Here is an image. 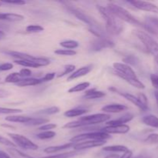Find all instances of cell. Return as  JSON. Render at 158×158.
<instances>
[{
    "label": "cell",
    "mask_w": 158,
    "mask_h": 158,
    "mask_svg": "<svg viewBox=\"0 0 158 158\" xmlns=\"http://www.w3.org/2000/svg\"><path fill=\"white\" fill-rule=\"evenodd\" d=\"M63 3L65 5V7L73 15H74L78 19L81 20L82 22H83V23H86V24H87L89 26V32H92L97 38H104L103 35H105V33L103 30V28H102V26L94 18L88 15L84 11L79 9V8L73 6L71 3L66 2H63Z\"/></svg>",
    "instance_id": "1"
},
{
    "label": "cell",
    "mask_w": 158,
    "mask_h": 158,
    "mask_svg": "<svg viewBox=\"0 0 158 158\" xmlns=\"http://www.w3.org/2000/svg\"><path fill=\"white\" fill-rule=\"evenodd\" d=\"M113 66L116 75L124 80L134 87L140 89H144L145 85L139 80L134 69L129 65L123 63H114Z\"/></svg>",
    "instance_id": "2"
},
{
    "label": "cell",
    "mask_w": 158,
    "mask_h": 158,
    "mask_svg": "<svg viewBox=\"0 0 158 158\" xmlns=\"http://www.w3.org/2000/svg\"><path fill=\"white\" fill-rule=\"evenodd\" d=\"M97 9L101 16L106 21V32L113 35H117L121 33L123 29L121 20L119 19L114 14H113L107 7L97 6Z\"/></svg>",
    "instance_id": "3"
},
{
    "label": "cell",
    "mask_w": 158,
    "mask_h": 158,
    "mask_svg": "<svg viewBox=\"0 0 158 158\" xmlns=\"http://www.w3.org/2000/svg\"><path fill=\"white\" fill-rule=\"evenodd\" d=\"M110 120V115L106 114H97L93 115L86 116L80 118L75 121L69 122L63 126V128H79V127H87L93 125L98 124V123L108 122Z\"/></svg>",
    "instance_id": "4"
},
{
    "label": "cell",
    "mask_w": 158,
    "mask_h": 158,
    "mask_svg": "<svg viewBox=\"0 0 158 158\" xmlns=\"http://www.w3.org/2000/svg\"><path fill=\"white\" fill-rule=\"evenodd\" d=\"M107 8L119 19L130 23V24L134 25V26H140V27H143V23L139 21L136 17H134L129 11L125 9L124 8L121 7V6H118V5L114 4V3H109L107 5Z\"/></svg>",
    "instance_id": "5"
},
{
    "label": "cell",
    "mask_w": 158,
    "mask_h": 158,
    "mask_svg": "<svg viewBox=\"0 0 158 158\" xmlns=\"http://www.w3.org/2000/svg\"><path fill=\"white\" fill-rule=\"evenodd\" d=\"M110 135L107 133L104 132L103 131H95V132L85 133V134H80V135L75 136L70 139V141L73 143H80V142L86 141V140H106V139H109Z\"/></svg>",
    "instance_id": "6"
},
{
    "label": "cell",
    "mask_w": 158,
    "mask_h": 158,
    "mask_svg": "<svg viewBox=\"0 0 158 158\" xmlns=\"http://www.w3.org/2000/svg\"><path fill=\"white\" fill-rule=\"evenodd\" d=\"M136 35L138 37L139 40L143 43L147 50L154 56V58L158 57V43L154 40L152 37L150 36L148 33L143 31L137 30Z\"/></svg>",
    "instance_id": "7"
},
{
    "label": "cell",
    "mask_w": 158,
    "mask_h": 158,
    "mask_svg": "<svg viewBox=\"0 0 158 158\" xmlns=\"http://www.w3.org/2000/svg\"><path fill=\"white\" fill-rule=\"evenodd\" d=\"M8 136H9L12 140L13 143L16 146L23 148L24 150H30V151H35L39 148L38 145L34 143L32 140L28 139L27 137H24L23 135L18 134H12V133H8Z\"/></svg>",
    "instance_id": "8"
},
{
    "label": "cell",
    "mask_w": 158,
    "mask_h": 158,
    "mask_svg": "<svg viewBox=\"0 0 158 158\" xmlns=\"http://www.w3.org/2000/svg\"><path fill=\"white\" fill-rule=\"evenodd\" d=\"M8 55L11 56L12 57L18 59L19 60H29V61H33L40 65V66H46L50 63V60L46 58H42V57H35L29 54L24 53V52H15V51H7L6 52Z\"/></svg>",
    "instance_id": "9"
},
{
    "label": "cell",
    "mask_w": 158,
    "mask_h": 158,
    "mask_svg": "<svg viewBox=\"0 0 158 158\" xmlns=\"http://www.w3.org/2000/svg\"><path fill=\"white\" fill-rule=\"evenodd\" d=\"M128 3L132 5L133 6L139 10L145 11V12H151L154 13H158V6L149 2L144 1H137V0H133L129 1Z\"/></svg>",
    "instance_id": "10"
},
{
    "label": "cell",
    "mask_w": 158,
    "mask_h": 158,
    "mask_svg": "<svg viewBox=\"0 0 158 158\" xmlns=\"http://www.w3.org/2000/svg\"><path fill=\"white\" fill-rule=\"evenodd\" d=\"M106 140H86V141L80 142L74 144V151H81L83 150L89 149V148L102 147L106 143Z\"/></svg>",
    "instance_id": "11"
},
{
    "label": "cell",
    "mask_w": 158,
    "mask_h": 158,
    "mask_svg": "<svg viewBox=\"0 0 158 158\" xmlns=\"http://www.w3.org/2000/svg\"><path fill=\"white\" fill-rule=\"evenodd\" d=\"M114 46V43L106 37L97 38L91 43V49L94 51H100L106 48H112Z\"/></svg>",
    "instance_id": "12"
},
{
    "label": "cell",
    "mask_w": 158,
    "mask_h": 158,
    "mask_svg": "<svg viewBox=\"0 0 158 158\" xmlns=\"http://www.w3.org/2000/svg\"><path fill=\"white\" fill-rule=\"evenodd\" d=\"M130 127L126 124L118 126H106L101 131L110 134H125L130 131Z\"/></svg>",
    "instance_id": "13"
},
{
    "label": "cell",
    "mask_w": 158,
    "mask_h": 158,
    "mask_svg": "<svg viewBox=\"0 0 158 158\" xmlns=\"http://www.w3.org/2000/svg\"><path fill=\"white\" fill-rule=\"evenodd\" d=\"M133 119H134V115H133L132 114H131V113H127V114H123L122 117H119V118L106 122V126H118V125H123L124 123L131 121Z\"/></svg>",
    "instance_id": "14"
},
{
    "label": "cell",
    "mask_w": 158,
    "mask_h": 158,
    "mask_svg": "<svg viewBox=\"0 0 158 158\" xmlns=\"http://www.w3.org/2000/svg\"><path fill=\"white\" fill-rule=\"evenodd\" d=\"M93 66L92 65H88V66H83V67L80 68L77 70L74 71L70 76L67 78V81H71V80H73L75 79L80 78V77H83V76H86L92 70Z\"/></svg>",
    "instance_id": "15"
},
{
    "label": "cell",
    "mask_w": 158,
    "mask_h": 158,
    "mask_svg": "<svg viewBox=\"0 0 158 158\" xmlns=\"http://www.w3.org/2000/svg\"><path fill=\"white\" fill-rule=\"evenodd\" d=\"M128 109L126 105L119 104V103H113L108 104L102 108V110L106 113H111V114H119L123 111L127 110Z\"/></svg>",
    "instance_id": "16"
},
{
    "label": "cell",
    "mask_w": 158,
    "mask_h": 158,
    "mask_svg": "<svg viewBox=\"0 0 158 158\" xmlns=\"http://www.w3.org/2000/svg\"><path fill=\"white\" fill-rule=\"evenodd\" d=\"M75 143H73V142H70V143H65V144L63 145H58V146H51L48 147L46 149L44 150V152L46 153V154H54V153L59 152V151H63V150L68 149V148H73Z\"/></svg>",
    "instance_id": "17"
},
{
    "label": "cell",
    "mask_w": 158,
    "mask_h": 158,
    "mask_svg": "<svg viewBox=\"0 0 158 158\" xmlns=\"http://www.w3.org/2000/svg\"><path fill=\"white\" fill-rule=\"evenodd\" d=\"M43 83L41 79H35V78H25L22 79L19 83H17L16 86L19 87H24V86H36V85L40 84Z\"/></svg>",
    "instance_id": "18"
},
{
    "label": "cell",
    "mask_w": 158,
    "mask_h": 158,
    "mask_svg": "<svg viewBox=\"0 0 158 158\" xmlns=\"http://www.w3.org/2000/svg\"><path fill=\"white\" fill-rule=\"evenodd\" d=\"M106 95V94L102 91L97 90V89L94 88V89H89V90L86 91L83 95V98L86 99V100H94V99H100Z\"/></svg>",
    "instance_id": "19"
},
{
    "label": "cell",
    "mask_w": 158,
    "mask_h": 158,
    "mask_svg": "<svg viewBox=\"0 0 158 158\" xmlns=\"http://www.w3.org/2000/svg\"><path fill=\"white\" fill-rule=\"evenodd\" d=\"M31 117H26V116L11 115L6 117V118H5V120H6V121L12 122V123H23V124H26V123L29 121Z\"/></svg>",
    "instance_id": "20"
},
{
    "label": "cell",
    "mask_w": 158,
    "mask_h": 158,
    "mask_svg": "<svg viewBox=\"0 0 158 158\" xmlns=\"http://www.w3.org/2000/svg\"><path fill=\"white\" fill-rule=\"evenodd\" d=\"M142 122L144 124L151 127L158 128V117L154 115H152V114H149V115H146L143 117Z\"/></svg>",
    "instance_id": "21"
},
{
    "label": "cell",
    "mask_w": 158,
    "mask_h": 158,
    "mask_svg": "<svg viewBox=\"0 0 158 158\" xmlns=\"http://www.w3.org/2000/svg\"><path fill=\"white\" fill-rule=\"evenodd\" d=\"M125 99H127V100H129L131 103H132L133 104L135 105L137 107H138L139 109L143 111H146V110L144 109V107L143 106V105L141 104V103L139 100L138 97H135V96L132 95L131 94H128V93H125V94H120Z\"/></svg>",
    "instance_id": "22"
},
{
    "label": "cell",
    "mask_w": 158,
    "mask_h": 158,
    "mask_svg": "<svg viewBox=\"0 0 158 158\" xmlns=\"http://www.w3.org/2000/svg\"><path fill=\"white\" fill-rule=\"evenodd\" d=\"M88 110L86 109H83V108H74V109L69 110L64 113V116L66 117H80V116L86 114Z\"/></svg>",
    "instance_id": "23"
},
{
    "label": "cell",
    "mask_w": 158,
    "mask_h": 158,
    "mask_svg": "<svg viewBox=\"0 0 158 158\" xmlns=\"http://www.w3.org/2000/svg\"><path fill=\"white\" fill-rule=\"evenodd\" d=\"M128 148L126 146H123V145H112V146H107L104 147L103 148V151H106V152H126L128 151Z\"/></svg>",
    "instance_id": "24"
},
{
    "label": "cell",
    "mask_w": 158,
    "mask_h": 158,
    "mask_svg": "<svg viewBox=\"0 0 158 158\" xmlns=\"http://www.w3.org/2000/svg\"><path fill=\"white\" fill-rule=\"evenodd\" d=\"M89 85H90V83H89V82H83V83H79V84L71 87L70 89L68 90V93L72 94V93L81 92V91H83L86 89H87V88L89 86Z\"/></svg>",
    "instance_id": "25"
},
{
    "label": "cell",
    "mask_w": 158,
    "mask_h": 158,
    "mask_svg": "<svg viewBox=\"0 0 158 158\" xmlns=\"http://www.w3.org/2000/svg\"><path fill=\"white\" fill-rule=\"evenodd\" d=\"M21 80V77H20L19 73H12L6 77L5 82L8 83H15L16 84Z\"/></svg>",
    "instance_id": "26"
},
{
    "label": "cell",
    "mask_w": 158,
    "mask_h": 158,
    "mask_svg": "<svg viewBox=\"0 0 158 158\" xmlns=\"http://www.w3.org/2000/svg\"><path fill=\"white\" fill-rule=\"evenodd\" d=\"M15 64H18L19 66H25V67H30V68H39L40 66L37 64L36 63L33 61H29V60H15L14 61Z\"/></svg>",
    "instance_id": "27"
},
{
    "label": "cell",
    "mask_w": 158,
    "mask_h": 158,
    "mask_svg": "<svg viewBox=\"0 0 158 158\" xmlns=\"http://www.w3.org/2000/svg\"><path fill=\"white\" fill-rule=\"evenodd\" d=\"M79 154V151H69L66 153H63V154H56V155H51L47 156V157H43L42 158H71L75 157L76 155Z\"/></svg>",
    "instance_id": "28"
},
{
    "label": "cell",
    "mask_w": 158,
    "mask_h": 158,
    "mask_svg": "<svg viewBox=\"0 0 158 158\" xmlns=\"http://www.w3.org/2000/svg\"><path fill=\"white\" fill-rule=\"evenodd\" d=\"M62 47L65 48L66 49H76L79 46V43L75 40H65L60 43Z\"/></svg>",
    "instance_id": "29"
},
{
    "label": "cell",
    "mask_w": 158,
    "mask_h": 158,
    "mask_svg": "<svg viewBox=\"0 0 158 158\" xmlns=\"http://www.w3.org/2000/svg\"><path fill=\"white\" fill-rule=\"evenodd\" d=\"M8 151L9 152V154L12 156L14 158H34L31 156L28 155V154H24V153L21 152L19 150L15 149V148H9L8 150Z\"/></svg>",
    "instance_id": "30"
},
{
    "label": "cell",
    "mask_w": 158,
    "mask_h": 158,
    "mask_svg": "<svg viewBox=\"0 0 158 158\" xmlns=\"http://www.w3.org/2000/svg\"><path fill=\"white\" fill-rule=\"evenodd\" d=\"M49 120L48 119L45 118H34V117H31L29 121L26 124L27 126H38V125H42L43 123H48Z\"/></svg>",
    "instance_id": "31"
},
{
    "label": "cell",
    "mask_w": 158,
    "mask_h": 158,
    "mask_svg": "<svg viewBox=\"0 0 158 158\" xmlns=\"http://www.w3.org/2000/svg\"><path fill=\"white\" fill-rule=\"evenodd\" d=\"M24 20V16L19 14L6 13V21L20 22Z\"/></svg>",
    "instance_id": "32"
},
{
    "label": "cell",
    "mask_w": 158,
    "mask_h": 158,
    "mask_svg": "<svg viewBox=\"0 0 158 158\" xmlns=\"http://www.w3.org/2000/svg\"><path fill=\"white\" fill-rule=\"evenodd\" d=\"M56 132L52 131H43L40 134H38L36 135V137H38L39 139L40 140H48V139H51L53 138V137H56Z\"/></svg>",
    "instance_id": "33"
},
{
    "label": "cell",
    "mask_w": 158,
    "mask_h": 158,
    "mask_svg": "<svg viewBox=\"0 0 158 158\" xmlns=\"http://www.w3.org/2000/svg\"><path fill=\"white\" fill-rule=\"evenodd\" d=\"M59 112H60V108L57 106H51L49 108H46L43 110L39 111L37 112V114H44V115H52V114H56Z\"/></svg>",
    "instance_id": "34"
},
{
    "label": "cell",
    "mask_w": 158,
    "mask_h": 158,
    "mask_svg": "<svg viewBox=\"0 0 158 158\" xmlns=\"http://www.w3.org/2000/svg\"><path fill=\"white\" fill-rule=\"evenodd\" d=\"M144 142L148 144H157L158 143V134H151L144 140Z\"/></svg>",
    "instance_id": "35"
},
{
    "label": "cell",
    "mask_w": 158,
    "mask_h": 158,
    "mask_svg": "<svg viewBox=\"0 0 158 158\" xmlns=\"http://www.w3.org/2000/svg\"><path fill=\"white\" fill-rule=\"evenodd\" d=\"M27 32H40L44 30V28L40 25H29L26 28Z\"/></svg>",
    "instance_id": "36"
},
{
    "label": "cell",
    "mask_w": 158,
    "mask_h": 158,
    "mask_svg": "<svg viewBox=\"0 0 158 158\" xmlns=\"http://www.w3.org/2000/svg\"><path fill=\"white\" fill-rule=\"evenodd\" d=\"M55 53L57 55L60 56H74L77 54V52L73 49H56L55 51Z\"/></svg>",
    "instance_id": "37"
},
{
    "label": "cell",
    "mask_w": 158,
    "mask_h": 158,
    "mask_svg": "<svg viewBox=\"0 0 158 158\" xmlns=\"http://www.w3.org/2000/svg\"><path fill=\"white\" fill-rule=\"evenodd\" d=\"M22 110L20 109H12V108L0 107V114H14L21 113Z\"/></svg>",
    "instance_id": "38"
},
{
    "label": "cell",
    "mask_w": 158,
    "mask_h": 158,
    "mask_svg": "<svg viewBox=\"0 0 158 158\" xmlns=\"http://www.w3.org/2000/svg\"><path fill=\"white\" fill-rule=\"evenodd\" d=\"M75 68H76V66H74V65H70V64L66 65V66H65L63 72L62 73H60V75H58V77L60 78V77H64V76H66V74L71 73L73 72L74 69H75Z\"/></svg>",
    "instance_id": "39"
},
{
    "label": "cell",
    "mask_w": 158,
    "mask_h": 158,
    "mask_svg": "<svg viewBox=\"0 0 158 158\" xmlns=\"http://www.w3.org/2000/svg\"><path fill=\"white\" fill-rule=\"evenodd\" d=\"M138 99L140 100V102L141 103V104L143 105V106L144 107V109L146 110H148V97H146V95L143 94H140L138 95Z\"/></svg>",
    "instance_id": "40"
},
{
    "label": "cell",
    "mask_w": 158,
    "mask_h": 158,
    "mask_svg": "<svg viewBox=\"0 0 158 158\" xmlns=\"http://www.w3.org/2000/svg\"><path fill=\"white\" fill-rule=\"evenodd\" d=\"M0 143L1 144H3V145H6V146H8V147H11V148H15L16 145L15 144V143H13V142H12L11 140H8L7 138H6V137H2V136L0 135Z\"/></svg>",
    "instance_id": "41"
},
{
    "label": "cell",
    "mask_w": 158,
    "mask_h": 158,
    "mask_svg": "<svg viewBox=\"0 0 158 158\" xmlns=\"http://www.w3.org/2000/svg\"><path fill=\"white\" fill-rule=\"evenodd\" d=\"M56 127V125L54 124V123H46V124L43 125V126L40 127L39 128V130L43 131H49Z\"/></svg>",
    "instance_id": "42"
},
{
    "label": "cell",
    "mask_w": 158,
    "mask_h": 158,
    "mask_svg": "<svg viewBox=\"0 0 158 158\" xmlns=\"http://www.w3.org/2000/svg\"><path fill=\"white\" fill-rule=\"evenodd\" d=\"M19 75L21 77H25V78H28L29 77H30L32 75V71L29 69H27V68H24V69H22L21 70L19 71Z\"/></svg>",
    "instance_id": "43"
},
{
    "label": "cell",
    "mask_w": 158,
    "mask_h": 158,
    "mask_svg": "<svg viewBox=\"0 0 158 158\" xmlns=\"http://www.w3.org/2000/svg\"><path fill=\"white\" fill-rule=\"evenodd\" d=\"M13 68V64L10 63H5L0 64V71H8Z\"/></svg>",
    "instance_id": "44"
},
{
    "label": "cell",
    "mask_w": 158,
    "mask_h": 158,
    "mask_svg": "<svg viewBox=\"0 0 158 158\" xmlns=\"http://www.w3.org/2000/svg\"><path fill=\"white\" fill-rule=\"evenodd\" d=\"M56 77L55 73H49L46 74L43 78L41 79L43 82H47V81H51V80H53Z\"/></svg>",
    "instance_id": "45"
},
{
    "label": "cell",
    "mask_w": 158,
    "mask_h": 158,
    "mask_svg": "<svg viewBox=\"0 0 158 158\" xmlns=\"http://www.w3.org/2000/svg\"><path fill=\"white\" fill-rule=\"evenodd\" d=\"M151 81L154 87L158 89V74H151Z\"/></svg>",
    "instance_id": "46"
},
{
    "label": "cell",
    "mask_w": 158,
    "mask_h": 158,
    "mask_svg": "<svg viewBox=\"0 0 158 158\" xmlns=\"http://www.w3.org/2000/svg\"><path fill=\"white\" fill-rule=\"evenodd\" d=\"M2 2L7 3V4L18 5V6H23V5L26 4V2L23 1V0H14V1H10V0H6V1H3Z\"/></svg>",
    "instance_id": "47"
},
{
    "label": "cell",
    "mask_w": 158,
    "mask_h": 158,
    "mask_svg": "<svg viewBox=\"0 0 158 158\" xmlns=\"http://www.w3.org/2000/svg\"><path fill=\"white\" fill-rule=\"evenodd\" d=\"M9 96V92H8L6 89H0V99L6 98V97H8Z\"/></svg>",
    "instance_id": "48"
},
{
    "label": "cell",
    "mask_w": 158,
    "mask_h": 158,
    "mask_svg": "<svg viewBox=\"0 0 158 158\" xmlns=\"http://www.w3.org/2000/svg\"><path fill=\"white\" fill-rule=\"evenodd\" d=\"M132 156L133 152L131 151H130V150H128L127 151L123 153V155H122L121 157H120V158H132Z\"/></svg>",
    "instance_id": "49"
},
{
    "label": "cell",
    "mask_w": 158,
    "mask_h": 158,
    "mask_svg": "<svg viewBox=\"0 0 158 158\" xmlns=\"http://www.w3.org/2000/svg\"><path fill=\"white\" fill-rule=\"evenodd\" d=\"M0 158H12L7 153L2 151H0Z\"/></svg>",
    "instance_id": "50"
},
{
    "label": "cell",
    "mask_w": 158,
    "mask_h": 158,
    "mask_svg": "<svg viewBox=\"0 0 158 158\" xmlns=\"http://www.w3.org/2000/svg\"><path fill=\"white\" fill-rule=\"evenodd\" d=\"M134 158H151V157H150L149 155H148V154H140V155L137 156V157Z\"/></svg>",
    "instance_id": "51"
},
{
    "label": "cell",
    "mask_w": 158,
    "mask_h": 158,
    "mask_svg": "<svg viewBox=\"0 0 158 158\" xmlns=\"http://www.w3.org/2000/svg\"><path fill=\"white\" fill-rule=\"evenodd\" d=\"M104 158H120V156H119L118 154H110V155L106 156V157Z\"/></svg>",
    "instance_id": "52"
},
{
    "label": "cell",
    "mask_w": 158,
    "mask_h": 158,
    "mask_svg": "<svg viewBox=\"0 0 158 158\" xmlns=\"http://www.w3.org/2000/svg\"><path fill=\"white\" fill-rule=\"evenodd\" d=\"M0 20H6V13H0Z\"/></svg>",
    "instance_id": "53"
},
{
    "label": "cell",
    "mask_w": 158,
    "mask_h": 158,
    "mask_svg": "<svg viewBox=\"0 0 158 158\" xmlns=\"http://www.w3.org/2000/svg\"><path fill=\"white\" fill-rule=\"evenodd\" d=\"M154 96H155L156 101H157V106H158V90L154 92Z\"/></svg>",
    "instance_id": "54"
},
{
    "label": "cell",
    "mask_w": 158,
    "mask_h": 158,
    "mask_svg": "<svg viewBox=\"0 0 158 158\" xmlns=\"http://www.w3.org/2000/svg\"><path fill=\"white\" fill-rule=\"evenodd\" d=\"M4 35H5V32H3V31L0 30V39L2 38V37L4 36Z\"/></svg>",
    "instance_id": "55"
},
{
    "label": "cell",
    "mask_w": 158,
    "mask_h": 158,
    "mask_svg": "<svg viewBox=\"0 0 158 158\" xmlns=\"http://www.w3.org/2000/svg\"><path fill=\"white\" fill-rule=\"evenodd\" d=\"M2 2H1V1H0V6H2Z\"/></svg>",
    "instance_id": "56"
},
{
    "label": "cell",
    "mask_w": 158,
    "mask_h": 158,
    "mask_svg": "<svg viewBox=\"0 0 158 158\" xmlns=\"http://www.w3.org/2000/svg\"><path fill=\"white\" fill-rule=\"evenodd\" d=\"M0 80H1V78H0Z\"/></svg>",
    "instance_id": "57"
},
{
    "label": "cell",
    "mask_w": 158,
    "mask_h": 158,
    "mask_svg": "<svg viewBox=\"0 0 158 158\" xmlns=\"http://www.w3.org/2000/svg\"><path fill=\"white\" fill-rule=\"evenodd\" d=\"M0 40H1V39H0Z\"/></svg>",
    "instance_id": "58"
}]
</instances>
